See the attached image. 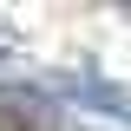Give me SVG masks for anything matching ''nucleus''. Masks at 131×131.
I'll return each instance as SVG.
<instances>
[{
  "label": "nucleus",
  "instance_id": "obj_1",
  "mask_svg": "<svg viewBox=\"0 0 131 131\" xmlns=\"http://www.w3.org/2000/svg\"><path fill=\"white\" fill-rule=\"evenodd\" d=\"M59 92H72L79 105H92V112L131 118V92H118V85H98V79H59Z\"/></svg>",
  "mask_w": 131,
  "mask_h": 131
}]
</instances>
